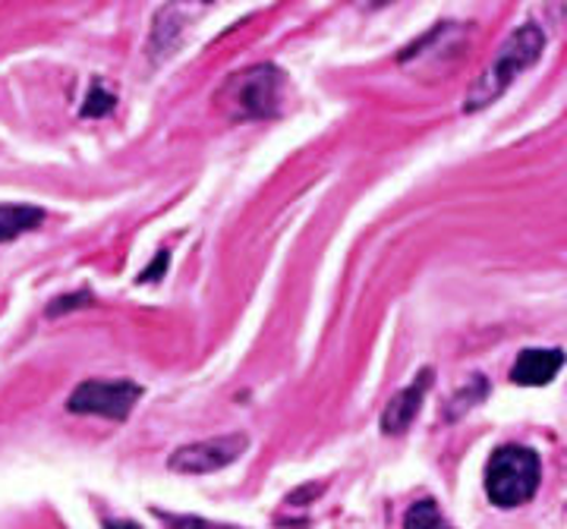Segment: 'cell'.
<instances>
[{"label":"cell","mask_w":567,"mask_h":529,"mask_svg":"<svg viewBox=\"0 0 567 529\" xmlns=\"http://www.w3.org/2000/svg\"><path fill=\"white\" fill-rule=\"evenodd\" d=\"M432 379H435V372L426 366V369H419L414 382L391 397V404L385 407V413H382V432H385V435H404V432L414 426L419 407H422V397H426V391L432 387Z\"/></svg>","instance_id":"cell-6"},{"label":"cell","mask_w":567,"mask_h":529,"mask_svg":"<svg viewBox=\"0 0 567 529\" xmlns=\"http://www.w3.org/2000/svg\"><path fill=\"white\" fill-rule=\"evenodd\" d=\"M485 394H489V382H485V376H470V382L464 384V387L454 394V401H451V407L445 416H448L451 422H454V419H460V416L470 410V407L482 404V401H485Z\"/></svg>","instance_id":"cell-10"},{"label":"cell","mask_w":567,"mask_h":529,"mask_svg":"<svg viewBox=\"0 0 567 529\" xmlns=\"http://www.w3.org/2000/svg\"><path fill=\"white\" fill-rule=\"evenodd\" d=\"M565 350H558V347L520 350V356L514 359V369H510V382L523 384V387H542V384L555 382V376L565 369Z\"/></svg>","instance_id":"cell-7"},{"label":"cell","mask_w":567,"mask_h":529,"mask_svg":"<svg viewBox=\"0 0 567 529\" xmlns=\"http://www.w3.org/2000/svg\"><path fill=\"white\" fill-rule=\"evenodd\" d=\"M104 529H143L133 520H104Z\"/></svg>","instance_id":"cell-15"},{"label":"cell","mask_w":567,"mask_h":529,"mask_svg":"<svg viewBox=\"0 0 567 529\" xmlns=\"http://www.w3.org/2000/svg\"><path fill=\"white\" fill-rule=\"evenodd\" d=\"M249 447V439L243 432H231L221 439L196 441V444H183L171 457H168V470L180 476H202V472H218L239 460Z\"/></svg>","instance_id":"cell-5"},{"label":"cell","mask_w":567,"mask_h":529,"mask_svg":"<svg viewBox=\"0 0 567 529\" xmlns=\"http://www.w3.org/2000/svg\"><path fill=\"white\" fill-rule=\"evenodd\" d=\"M114 104H118V95H114V91H108V88L101 86V83H95V86L89 88V95H86L83 118H104V114H111V111H114Z\"/></svg>","instance_id":"cell-11"},{"label":"cell","mask_w":567,"mask_h":529,"mask_svg":"<svg viewBox=\"0 0 567 529\" xmlns=\"http://www.w3.org/2000/svg\"><path fill=\"white\" fill-rule=\"evenodd\" d=\"M91 303V294L89 291H79V294L73 296H58L51 306H48V316H60V312H66V309H76V306H89Z\"/></svg>","instance_id":"cell-12"},{"label":"cell","mask_w":567,"mask_h":529,"mask_svg":"<svg viewBox=\"0 0 567 529\" xmlns=\"http://www.w3.org/2000/svg\"><path fill=\"white\" fill-rule=\"evenodd\" d=\"M404 529H454L442 517L439 504L432 499H422L417 504H410V510L404 514Z\"/></svg>","instance_id":"cell-9"},{"label":"cell","mask_w":567,"mask_h":529,"mask_svg":"<svg viewBox=\"0 0 567 529\" xmlns=\"http://www.w3.org/2000/svg\"><path fill=\"white\" fill-rule=\"evenodd\" d=\"M174 527L177 529H231V527H214V524L196 520V517H174Z\"/></svg>","instance_id":"cell-14"},{"label":"cell","mask_w":567,"mask_h":529,"mask_svg":"<svg viewBox=\"0 0 567 529\" xmlns=\"http://www.w3.org/2000/svg\"><path fill=\"white\" fill-rule=\"evenodd\" d=\"M139 397H143V384L130 382V379H114V382L86 379L66 397V410L79 413V416H108V419L123 422L139 404Z\"/></svg>","instance_id":"cell-4"},{"label":"cell","mask_w":567,"mask_h":529,"mask_svg":"<svg viewBox=\"0 0 567 529\" xmlns=\"http://www.w3.org/2000/svg\"><path fill=\"white\" fill-rule=\"evenodd\" d=\"M164 264H168V253H158V259L139 274V281H143V284H146V281H158V278L164 274Z\"/></svg>","instance_id":"cell-13"},{"label":"cell","mask_w":567,"mask_h":529,"mask_svg":"<svg viewBox=\"0 0 567 529\" xmlns=\"http://www.w3.org/2000/svg\"><path fill=\"white\" fill-rule=\"evenodd\" d=\"M542 464L537 451L523 444H505L498 447L485 464V495L495 507H520L537 495Z\"/></svg>","instance_id":"cell-2"},{"label":"cell","mask_w":567,"mask_h":529,"mask_svg":"<svg viewBox=\"0 0 567 529\" xmlns=\"http://www.w3.org/2000/svg\"><path fill=\"white\" fill-rule=\"evenodd\" d=\"M284 95V73L271 63H256L249 70L237 73L227 88L224 98L234 108V118H271L281 104Z\"/></svg>","instance_id":"cell-3"},{"label":"cell","mask_w":567,"mask_h":529,"mask_svg":"<svg viewBox=\"0 0 567 529\" xmlns=\"http://www.w3.org/2000/svg\"><path fill=\"white\" fill-rule=\"evenodd\" d=\"M542 51H545V32L539 29L537 23H523L520 29L510 32L508 38H505V45L498 48L495 60L467 88L464 111H482L495 98H502L510 83H514V76L530 70L542 58Z\"/></svg>","instance_id":"cell-1"},{"label":"cell","mask_w":567,"mask_h":529,"mask_svg":"<svg viewBox=\"0 0 567 529\" xmlns=\"http://www.w3.org/2000/svg\"><path fill=\"white\" fill-rule=\"evenodd\" d=\"M41 224H45V208L23 206V202L0 206V243H10L16 236L29 234Z\"/></svg>","instance_id":"cell-8"}]
</instances>
